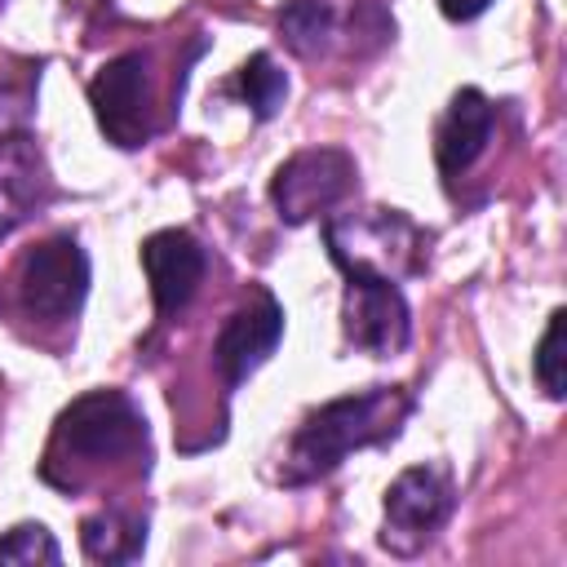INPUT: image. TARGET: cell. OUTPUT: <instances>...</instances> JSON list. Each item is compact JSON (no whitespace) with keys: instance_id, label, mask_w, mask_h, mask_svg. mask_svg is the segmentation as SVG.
<instances>
[{"instance_id":"9c48e42d","label":"cell","mask_w":567,"mask_h":567,"mask_svg":"<svg viewBox=\"0 0 567 567\" xmlns=\"http://www.w3.org/2000/svg\"><path fill=\"white\" fill-rule=\"evenodd\" d=\"M279 337H284V310L270 292H257L248 306H239L213 341V359H217L226 385H239L244 377H252L275 354Z\"/></svg>"},{"instance_id":"5bb4252c","label":"cell","mask_w":567,"mask_h":567,"mask_svg":"<svg viewBox=\"0 0 567 567\" xmlns=\"http://www.w3.org/2000/svg\"><path fill=\"white\" fill-rule=\"evenodd\" d=\"M337 35V13L328 0H288L279 13V40L297 53V58H319L328 53Z\"/></svg>"},{"instance_id":"8fae6325","label":"cell","mask_w":567,"mask_h":567,"mask_svg":"<svg viewBox=\"0 0 567 567\" xmlns=\"http://www.w3.org/2000/svg\"><path fill=\"white\" fill-rule=\"evenodd\" d=\"M142 266H146L151 297H155L159 315H177L195 297L208 257H204V248H199V239L190 230L168 226V230H155L142 244Z\"/></svg>"},{"instance_id":"5b68a950","label":"cell","mask_w":567,"mask_h":567,"mask_svg":"<svg viewBox=\"0 0 567 567\" xmlns=\"http://www.w3.org/2000/svg\"><path fill=\"white\" fill-rule=\"evenodd\" d=\"M89 106L97 115V128L120 151H133L151 142L155 133V106H151V62L146 53H120L89 80Z\"/></svg>"},{"instance_id":"52a82bcc","label":"cell","mask_w":567,"mask_h":567,"mask_svg":"<svg viewBox=\"0 0 567 567\" xmlns=\"http://www.w3.org/2000/svg\"><path fill=\"white\" fill-rule=\"evenodd\" d=\"M89 292V257L71 235L35 244L18 266V297L31 319H71Z\"/></svg>"},{"instance_id":"277c9868","label":"cell","mask_w":567,"mask_h":567,"mask_svg":"<svg viewBox=\"0 0 567 567\" xmlns=\"http://www.w3.org/2000/svg\"><path fill=\"white\" fill-rule=\"evenodd\" d=\"M354 177H359V168L341 146H310V151L288 155L270 182L279 221L306 226L319 213H332L354 190Z\"/></svg>"},{"instance_id":"9a60e30c","label":"cell","mask_w":567,"mask_h":567,"mask_svg":"<svg viewBox=\"0 0 567 567\" xmlns=\"http://www.w3.org/2000/svg\"><path fill=\"white\" fill-rule=\"evenodd\" d=\"M239 93H244V102L252 106L257 120H270V115H279V106L288 97V75L275 66L270 53H252L239 66Z\"/></svg>"},{"instance_id":"3957f363","label":"cell","mask_w":567,"mask_h":567,"mask_svg":"<svg viewBox=\"0 0 567 567\" xmlns=\"http://www.w3.org/2000/svg\"><path fill=\"white\" fill-rule=\"evenodd\" d=\"M323 239L346 275H385L399 284V275H412L425 261V230L399 208L332 217L323 226Z\"/></svg>"},{"instance_id":"e0dca14e","label":"cell","mask_w":567,"mask_h":567,"mask_svg":"<svg viewBox=\"0 0 567 567\" xmlns=\"http://www.w3.org/2000/svg\"><path fill=\"white\" fill-rule=\"evenodd\" d=\"M563 323H567V315L554 310L549 328H545V337L536 346V377H540L549 399H563Z\"/></svg>"},{"instance_id":"30bf717a","label":"cell","mask_w":567,"mask_h":567,"mask_svg":"<svg viewBox=\"0 0 567 567\" xmlns=\"http://www.w3.org/2000/svg\"><path fill=\"white\" fill-rule=\"evenodd\" d=\"M53 195L44 151L31 133H0V239L31 221Z\"/></svg>"},{"instance_id":"7a4b0ae2","label":"cell","mask_w":567,"mask_h":567,"mask_svg":"<svg viewBox=\"0 0 567 567\" xmlns=\"http://www.w3.org/2000/svg\"><path fill=\"white\" fill-rule=\"evenodd\" d=\"M128 456H146V416L124 390H89L53 425L49 465L53 461L71 465L62 487H80L89 470L115 465Z\"/></svg>"},{"instance_id":"2e32d148","label":"cell","mask_w":567,"mask_h":567,"mask_svg":"<svg viewBox=\"0 0 567 567\" xmlns=\"http://www.w3.org/2000/svg\"><path fill=\"white\" fill-rule=\"evenodd\" d=\"M62 549L44 523H18L0 536V563H58Z\"/></svg>"},{"instance_id":"4fadbf2b","label":"cell","mask_w":567,"mask_h":567,"mask_svg":"<svg viewBox=\"0 0 567 567\" xmlns=\"http://www.w3.org/2000/svg\"><path fill=\"white\" fill-rule=\"evenodd\" d=\"M80 540L93 563H133L146 545V518L124 514V509H102V514L84 518Z\"/></svg>"},{"instance_id":"ba28073f","label":"cell","mask_w":567,"mask_h":567,"mask_svg":"<svg viewBox=\"0 0 567 567\" xmlns=\"http://www.w3.org/2000/svg\"><path fill=\"white\" fill-rule=\"evenodd\" d=\"M341 332L363 354H399L412 337V310L394 279L385 275H346Z\"/></svg>"},{"instance_id":"8992f818","label":"cell","mask_w":567,"mask_h":567,"mask_svg":"<svg viewBox=\"0 0 567 567\" xmlns=\"http://www.w3.org/2000/svg\"><path fill=\"white\" fill-rule=\"evenodd\" d=\"M452 514V478L443 465H412L385 487L381 545L399 558L421 554Z\"/></svg>"},{"instance_id":"7c38bea8","label":"cell","mask_w":567,"mask_h":567,"mask_svg":"<svg viewBox=\"0 0 567 567\" xmlns=\"http://www.w3.org/2000/svg\"><path fill=\"white\" fill-rule=\"evenodd\" d=\"M492 102L478 93V89H461L443 120H439V133H434V155H439V173L443 177H461L492 142Z\"/></svg>"},{"instance_id":"6da1fadb","label":"cell","mask_w":567,"mask_h":567,"mask_svg":"<svg viewBox=\"0 0 567 567\" xmlns=\"http://www.w3.org/2000/svg\"><path fill=\"white\" fill-rule=\"evenodd\" d=\"M412 399L399 385H372L363 394H341L323 408H315L301 430L288 443L284 456V483H315L323 474H332L350 452L385 443L399 434V425L408 421Z\"/></svg>"},{"instance_id":"ac0fdd59","label":"cell","mask_w":567,"mask_h":567,"mask_svg":"<svg viewBox=\"0 0 567 567\" xmlns=\"http://www.w3.org/2000/svg\"><path fill=\"white\" fill-rule=\"evenodd\" d=\"M487 4H492V0H439L443 18H452V22H470V18H478Z\"/></svg>"}]
</instances>
